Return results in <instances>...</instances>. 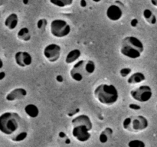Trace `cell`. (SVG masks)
Masks as SVG:
<instances>
[{
  "mask_svg": "<svg viewBox=\"0 0 157 147\" xmlns=\"http://www.w3.org/2000/svg\"><path fill=\"white\" fill-rule=\"evenodd\" d=\"M3 65H4V64H3V61L0 58V69H2L3 67Z\"/></svg>",
  "mask_w": 157,
  "mask_h": 147,
  "instance_id": "obj_35",
  "label": "cell"
},
{
  "mask_svg": "<svg viewBox=\"0 0 157 147\" xmlns=\"http://www.w3.org/2000/svg\"><path fill=\"white\" fill-rule=\"evenodd\" d=\"M128 147H146V144L140 139H132L127 144Z\"/></svg>",
  "mask_w": 157,
  "mask_h": 147,
  "instance_id": "obj_24",
  "label": "cell"
},
{
  "mask_svg": "<svg viewBox=\"0 0 157 147\" xmlns=\"http://www.w3.org/2000/svg\"><path fill=\"white\" fill-rule=\"evenodd\" d=\"M113 135V130L110 127H106L104 131L101 133L99 136V141L101 143H106L108 142L109 138Z\"/></svg>",
  "mask_w": 157,
  "mask_h": 147,
  "instance_id": "obj_19",
  "label": "cell"
},
{
  "mask_svg": "<svg viewBox=\"0 0 157 147\" xmlns=\"http://www.w3.org/2000/svg\"><path fill=\"white\" fill-rule=\"evenodd\" d=\"M81 55V52L79 49H73L67 53L65 58V63L67 64H73L79 59Z\"/></svg>",
  "mask_w": 157,
  "mask_h": 147,
  "instance_id": "obj_16",
  "label": "cell"
},
{
  "mask_svg": "<svg viewBox=\"0 0 157 147\" xmlns=\"http://www.w3.org/2000/svg\"><path fill=\"white\" fill-rule=\"evenodd\" d=\"M86 61L84 60H80L77 61L70 70V76L72 80L76 82H81L83 81L84 76H86L85 70H84V65H85Z\"/></svg>",
  "mask_w": 157,
  "mask_h": 147,
  "instance_id": "obj_7",
  "label": "cell"
},
{
  "mask_svg": "<svg viewBox=\"0 0 157 147\" xmlns=\"http://www.w3.org/2000/svg\"><path fill=\"white\" fill-rule=\"evenodd\" d=\"M144 51V44L136 37L127 36L121 41L120 52L124 57L130 59H137L140 58Z\"/></svg>",
  "mask_w": 157,
  "mask_h": 147,
  "instance_id": "obj_2",
  "label": "cell"
},
{
  "mask_svg": "<svg viewBox=\"0 0 157 147\" xmlns=\"http://www.w3.org/2000/svg\"><path fill=\"white\" fill-rule=\"evenodd\" d=\"M143 15L147 22L150 24H155L156 23V17L155 16L154 14L150 9H145L143 12Z\"/></svg>",
  "mask_w": 157,
  "mask_h": 147,
  "instance_id": "obj_20",
  "label": "cell"
},
{
  "mask_svg": "<svg viewBox=\"0 0 157 147\" xmlns=\"http://www.w3.org/2000/svg\"><path fill=\"white\" fill-rule=\"evenodd\" d=\"M132 120H133V117L132 116H128L126 117L123 121V128L126 130L131 132L132 130Z\"/></svg>",
  "mask_w": 157,
  "mask_h": 147,
  "instance_id": "obj_25",
  "label": "cell"
},
{
  "mask_svg": "<svg viewBox=\"0 0 157 147\" xmlns=\"http://www.w3.org/2000/svg\"><path fill=\"white\" fill-rule=\"evenodd\" d=\"M21 118L15 112H5L0 115V132L7 136L13 135L21 125Z\"/></svg>",
  "mask_w": 157,
  "mask_h": 147,
  "instance_id": "obj_3",
  "label": "cell"
},
{
  "mask_svg": "<svg viewBox=\"0 0 157 147\" xmlns=\"http://www.w3.org/2000/svg\"><path fill=\"white\" fill-rule=\"evenodd\" d=\"M0 18H1V14H0Z\"/></svg>",
  "mask_w": 157,
  "mask_h": 147,
  "instance_id": "obj_38",
  "label": "cell"
},
{
  "mask_svg": "<svg viewBox=\"0 0 157 147\" xmlns=\"http://www.w3.org/2000/svg\"><path fill=\"white\" fill-rule=\"evenodd\" d=\"M84 70H85L86 76H87V75L93 74L95 72V70H96L95 63L93 61H91V60L86 61L85 65H84Z\"/></svg>",
  "mask_w": 157,
  "mask_h": 147,
  "instance_id": "obj_22",
  "label": "cell"
},
{
  "mask_svg": "<svg viewBox=\"0 0 157 147\" xmlns=\"http://www.w3.org/2000/svg\"><path fill=\"white\" fill-rule=\"evenodd\" d=\"M25 113H26L29 117L30 118H36L39 115V109L36 105L33 104H29L25 107L24 108Z\"/></svg>",
  "mask_w": 157,
  "mask_h": 147,
  "instance_id": "obj_17",
  "label": "cell"
},
{
  "mask_svg": "<svg viewBox=\"0 0 157 147\" xmlns=\"http://www.w3.org/2000/svg\"><path fill=\"white\" fill-rule=\"evenodd\" d=\"M137 23H138L137 20H136V18H133V19L131 21V25L133 26V27H136Z\"/></svg>",
  "mask_w": 157,
  "mask_h": 147,
  "instance_id": "obj_29",
  "label": "cell"
},
{
  "mask_svg": "<svg viewBox=\"0 0 157 147\" xmlns=\"http://www.w3.org/2000/svg\"><path fill=\"white\" fill-rule=\"evenodd\" d=\"M90 130L84 125H77L73 126L72 129V135L78 141L81 142H84L88 141L91 137Z\"/></svg>",
  "mask_w": 157,
  "mask_h": 147,
  "instance_id": "obj_8",
  "label": "cell"
},
{
  "mask_svg": "<svg viewBox=\"0 0 157 147\" xmlns=\"http://www.w3.org/2000/svg\"><path fill=\"white\" fill-rule=\"evenodd\" d=\"M129 108L130 110H139L141 109V107L138 104H130L129 105Z\"/></svg>",
  "mask_w": 157,
  "mask_h": 147,
  "instance_id": "obj_28",
  "label": "cell"
},
{
  "mask_svg": "<svg viewBox=\"0 0 157 147\" xmlns=\"http://www.w3.org/2000/svg\"><path fill=\"white\" fill-rule=\"evenodd\" d=\"M71 26L63 19H55L50 24V32L52 36L58 38L67 37L71 33Z\"/></svg>",
  "mask_w": 157,
  "mask_h": 147,
  "instance_id": "obj_4",
  "label": "cell"
},
{
  "mask_svg": "<svg viewBox=\"0 0 157 147\" xmlns=\"http://www.w3.org/2000/svg\"><path fill=\"white\" fill-rule=\"evenodd\" d=\"M28 136V133L26 131H22L18 133V134L14 135L12 137V140L13 142H21V141H24L25 139L27 138Z\"/></svg>",
  "mask_w": 157,
  "mask_h": 147,
  "instance_id": "obj_23",
  "label": "cell"
},
{
  "mask_svg": "<svg viewBox=\"0 0 157 147\" xmlns=\"http://www.w3.org/2000/svg\"><path fill=\"white\" fill-rule=\"evenodd\" d=\"M59 136L61 138H64L66 137V134L65 133H64V132H61V133H59Z\"/></svg>",
  "mask_w": 157,
  "mask_h": 147,
  "instance_id": "obj_34",
  "label": "cell"
},
{
  "mask_svg": "<svg viewBox=\"0 0 157 147\" xmlns=\"http://www.w3.org/2000/svg\"><path fill=\"white\" fill-rule=\"evenodd\" d=\"M5 26L9 30H14L16 28L18 24V15L15 13H12L6 17L5 20Z\"/></svg>",
  "mask_w": 157,
  "mask_h": 147,
  "instance_id": "obj_14",
  "label": "cell"
},
{
  "mask_svg": "<svg viewBox=\"0 0 157 147\" xmlns=\"http://www.w3.org/2000/svg\"><path fill=\"white\" fill-rule=\"evenodd\" d=\"M92 1L94 2H97V3H98V2H101V0H92Z\"/></svg>",
  "mask_w": 157,
  "mask_h": 147,
  "instance_id": "obj_37",
  "label": "cell"
},
{
  "mask_svg": "<svg viewBox=\"0 0 157 147\" xmlns=\"http://www.w3.org/2000/svg\"><path fill=\"white\" fill-rule=\"evenodd\" d=\"M156 108H157V106H156Z\"/></svg>",
  "mask_w": 157,
  "mask_h": 147,
  "instance_id": "obj_39",
  "label": "cell"
},
{
  "mask_svg": "<svg viewBox=\"0 0 157 147\" xmlns=\"http://www.w3.org/2000/svg\"><path fill=\"white\" fill-rule=\"evenodd\" d=\"M15 64L20 67L30 66L32 63V57L27 51H18L15 54Z\"/></svg>",
  "mask_w": 157,
  "mask_h": 147,
  "instance_id": "obj_9",
  "label": "cell"
},
{
  "mask_svg": "<svg viewBox=\"0 0 157 147\" xmlns=\"http://www.w3.org/2000/svg\"><path fill=\"white\" fill-rule=\"evenodd\" d=\"M70 142H71V141H70V139H66V140H65V143L69 144V143H70Z\"/></svg>",
  "mask_w": 157,
  "mask_h": 147,
  "instance_id": "obj_36",
  "label": "cell"
},
{
  "mask_svg": "<svg viewBox=\"0 0 157 147\" xmlns=\"http://www.w3.org/2000/svg\"><path fill=\"white\" fill-rule=\"evenodd\" d=\"M149 126V121L145 116L139 115L133 117L132 120L131 132H140L147 129Z\"/></svg>",
  "mask_w": 157,
  "mask_h": 147,
  "instance_id": "obj_10",
  "label": "cell"
},
{
  "mask_svg": "<svg viewBox=\"0 0 157 147\" xmlns=\"http://www.w3.org/2000/svg\"><path fill=\"white\" fill-rule=\"evenodd\" d=\"M56 79H57V81H58V82H62V81H63V77H62V76H61V75H58V76H57V77H56Z\"/></svg>",
  "mask_w": 157,
  "mask_h": 147,
  "instance_id": "obj_30",
  "label": "cell"
},
{
  "mask_svg": "<svg viewBox=\"0 0 157 147\" xmlns=\"http://www.w3.org/2000/svg\"><path fill=\"white\" fill-rule=\"evenodd\" d=\"M61 54V46L57 44H49L43 50V55L50 63H55L59 60Z\"/></svg>",
  "mask_w": 157,
  "mask_h": 147,
  "instance_id": "obj_6",
  "label": "cell"
},
{
  "mask_svg": "<svg viewBox=\"0 0 157 147\" xmlns=\"http://www.w3.org/2000/svg\"><path fill=\"white\" fill-rule=\"evenodd\" d=\"M37 28H38V30L43 31L45 30V28L47 26V20L44 19V18H40L38 21H37V24H36Z\"/></svg>",
  "mask_w": 157,
  "mask_h": 147,
  "instance_id": "obj_26",
  "label": "cell"
},
{
  "mask_svg": "<svg viewBox=\"0 0 157 147\" xmlns=\"http://www.w3.org/2000/svg\"><path fill=\"white\" fill-rule=\"evenodd\" d=\"M5 77H6V74H5V72H0V81H2V80H3L5 78Z\"/></svg>",
  "mask_w": 157,
  "mask_h": 147,
  "instance_id": "obj_31",
  "label": "cell"
},
{
  "mask_svg": "<svg viewBox=\"0 0 157 147\" xmlns=\"http://www.w3.org/2000/svg\"><path fill=\"white\" fill-rule=\"evenodd\" d=\"M95 99L103 105L112 106L117 102L119 93L114 85L109 84H101L95 88L94 91Z\"/></svg>",
  "mask_w": 157,
  "mask_h": 147,
  "instance_id": "obj_1",
  "label": "cell"
},
{
  "mask_svg": "<svg viewBox=\"0 0 157 147\" xmlns=\"http://www.w3.org/2000/svg\"><path fill=\"white\" fill-rule=\"evenodd\" d=\"M130 95L134 100L140 103L148 102L153 96V90L148 85H142L130 90Z\"/></svg>",
  "mask_w": 157,
  "mask_h": 147,
  "instance_id": "obj_5",
  "label": "cell"
},
{
  "mask_svg": "<svg viewBox=\"0 0 157 147\" xmlns=\"http://www.w3.org/2000/svg\"><path fill=\"white\" fill-rule=\"evenodd\" d=\"M151 2V4L153 6H154L155 7H157V0H150Z\"/></svg>",
  "mask_w": 157,
  "mask_h": 147,
  "instance_id": "obj_33",
  "label": "cell"
},
{
  "mask_svg": "<svg viewBox=\"0 0 157 147\" xmlns=\"http://www.w3.org/2000/svg\"><path fill=\"white\" fill-rule=\"evenodd\" d=\"M132 72V69L130 67H124V68L121 69L120 70V75L122 77H127L129 75H130Z\"/></svg>",
  "mask_w": 157,
  "mask_h": 147,
  "instance_id": "obj_27",
  "label": "cell"
},
{
  "mask_svg": "<svg viewBox=\"0 0 157 147\" xmlns=\"http://www.w3.org/2000/svg\"><path fill=\"white\" fill-rule=\"evenodd\" d=\"M17 38L21 41L27 42L31 40V33L30 31L28 28H21L17 33Z\"/></svg>",
  "mask_w": 157,
  "mask_h": 147,
  "instance_id": "obj_18",
  "label": "cell"
},
{
  "mask_svg": "<svg viewBox=\"0 0 157 147\" xmlns=\"http://www.w3.org/2000/svg\"><path fill=\"white\" fill-rule=\"evenodd\" d=\"M74 0H49L51 4L58 8H64L72 5Z\"/></svg>",
  "mask_w": 157,
  "mask_h": 147,
  "instance_id": "obj_21",
  "label": "cell"
},
{
  "mask_svg": "<svg viewBox=\"0 0 157 147\" xmlns=\"http://www.w3.org/2000/svg\"><path fill=\"white\" fill-rule=\"evenodd\" d=\"M146 80V76L142 72H135L132 74L127 79V82L128 84H137L144 82Z\"/></svg>",
  "mask_w": 157,
  "mask_h": 147,
  "instance_id": "obj_15",
  "label": "cell"
},
{
  "mask_svg": "<svg viewBox=\"0 0 157 147\" xmlns=\"http://www.w3.org/2000/svg\"><path fill=\"white\" fill-rule=\"evenodd\" d=\"M106 15L110 21H119L123 16V11L120 6L117 5H111L107 8L106 11Z\"/></svg>",
  "mask_w": 157,
  "mask_h": 147,
  "instance_id": "obj_12",
  "label": "cell"
},
{
  "mask_svg": "<svg viewBox=\"0 0 157 147\" xmlns=\"http://www.w3.org/2000/svg\"><path fill=\"white\" fill-rule=\"evenodd\" d=\"M71 124L72 126H75L77 125H84L90 131L93 129V123H92L91 119L86 114H81L77 116L76 117H75L71 120Z\"/></svg>",
  "mask_w": 157,
  "mask_h": 147,
  "instance_id": "obj_13",
  "label": "cell"
},
{
  "mask_svg": "<svg viewBox=\"0 0 157 147\" xmlns=\"http://www.w3.org/2000/svg\"><path fill=\"white\" fill-rule=\"evenodd\" d=\"M86 5H87V2H86L85 0H81V7H85Z\"/></svg>",
  "mask_w": 157,
  "mask_h": 147,
  "instance_id": "obj_32",
  "label": "cell"
},
{
  "mask_svg": "<svg viewBox=\"0 0 157 147\" xmlns=\"http://www.w3.org/2000/svg\"><path fill=\"white\" fill-rule=\"evenodd\" d=\"M26 96H27V90L22 87H18L9 92L6 96V100L9 102H12V101L25 99Z\"/></svg>",
  "mask_w": 157,
  "mask_h": 147,
  "instance_id": "obj_11",
  "label": "cell"
}]
</instances>
